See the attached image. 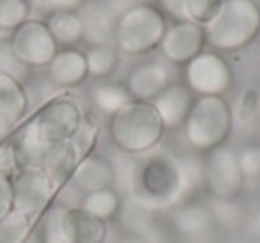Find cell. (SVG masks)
I'll use <instances>...</instances> for the list:
<instances>
[{"label":"cell","instance_id":"obj_21","mask_svg":"<svg viewBox=\"0 0 260 243\" xmlns=\"http://www.w3.org/2000/svg\"><path fill=\"white\" fill-rule=\"evenodd\" d=\"M80 208H84V210L89 211L91 215H94V217L107 222V220H111V218H116L119 211H121V195H119L118 190H114V188L91 192V193H86Z\"/></svg>","mask_w":260,"mask_h":243},{"label":"cell","instance_id":"obj_27","mask_svg":"<svg viewBox=\"0 0 260 243\" xmlns=\"http://www.w3.org/2000/svg\"><path fill=\"white\" fill-rule=\"evenodd\" d=\"M223 0H185V18L207 27L219 13Z\"/></svg>","mask_w":260,"mask_h":243},{"label":"cell","instance_id":"obj_31","mask_svg":"<svg viewBox=\"0 0 260 243\" xmlns=\"http://www.w3.org/2000/svg\"><path fill=\"white\" fill-rule=\"evenodd\" d=\"M30 9H36L41 15H54L62 11H79L84 0H29Z\"/></svg>","mask_w":260,"mask_h":243},{"label":"cell","instance_id":"obj_22","mask_svg":"<svg viewBox=\"0 0 260 243\" xmlns=\"http://www.w3.org/2000/svg\"><path fill=\"white\" fill-rule=\"evenodd\" d=\"M91 101L100 112L114 115L119 108H123L128 101H132V96L125 86L102 84V86H94L91 89Z\"/></svg>","mask_w":260,"mask_h":243},{"label":"cell","instance_id":"obj_40","mask_svg":"<svg viewBox=\"0 0 260 243\" xmlns=\"http://www.w3.org/2000/svg\"><path fill=\"white\" fill-rule=\"evenodd\" d=\"M23 243H40V236H29Z\"/></svg>","mask_w":260,"mask_h":243},{"label":"cell","instance_id":"obj_29","mask_svg":"<svg viewBox=\"0 0 260 243\" xmlns=\"http://www.w3.org/2000/svg\"><path fill=\"white\" fill-rule=\"evenodd\" d=\"M244 179H260V144H249L237 154Z\"/></svg>","mask_w":260,"mask_h":243},{"label":"cell","instance_id":"obj_34","mask_svg":"<svg viewBox=\"0 0 260 243\" xmlns=\"http://www.w3.org/2000/svg\"><path fill=\"white\" fill-rule=\"evenodd\" d=\"M0 172H6V174H11V176L16 172L15 151H13V146L9 140L0 146Z\"/></svg>","mask_w":260,"mask_h":243},{"label":"cell","instance_id":"obj_13","mask_svg":"<svg viewBox=\"0 0 260 243\" xmlns=\"http://www.w3.org/2000/svg\"><path fill=\"white\" fill-rule=\"evenodd\" d=\"M62 227L72 243H105L107 222L91 215L80 206L62 208Z\"/></svg>","mask_w":260,"mask_h":243},{"label":"cell","instance_id":"obj_9","mask_svg":"<svg viewBox=\"0 0 260 243\" xmlns=\"http://www.w3.org/2000/svg\"><path fill=\"white\" fill-rule=\"evenodd\" d=\"M13 190L15 211L36 220L52 202L57 192V185L43 169L27 167L13 174Z\"/></svg>","mask_w":260,"mask_h":243},{"label":"cell","instance_id":"obj_23","mask_svg":"<svg viewBox=\"0 0 260 243\" xmlns=\"http://www.w3.org/2000/svg\"><path fill=\"white\" fill-rule=\"evenodd\" d=\"M86 62L87 75L93 76V78H105L118 68L119 55L116 47H112V45L91 47L86 52Z\"/></svg>","mask_w":260,"mask_h":243},{"label":"cell","instance_id":"obj_10","mask_svg":"<svg viewBox=\"0 0 260 243\" xmlns=\"http://www.w3.org/2000/svg\"><path fill=\"white\" fill-rule=\"evenodd\" d=\"M244 181L237 154L230 147H217L203 160V185L214 199H237Z\"/></svg>","mask_w":260,"mask_h":243},{"label":"cell","instance_id":"obj_1","mask_svg":"<svg viewBox=\"0 0 260 243\" xmlns=\"http://www.w3.org/2000/svg\"><path fill=\"white\" fill-rule=\"evenodd\" d=\"M84 123L82 107L73 98L55 96L43 103L9 139L15 151L16 171L27 167L41 169L48 151L75 140Z\"/></svg>","mask_w":260,"mask_h":243},{"label":"cell","instance_id":"obj_3","mask_svg":"<svg viewBox=\"0 0 260 243\" xmlns=\"http://www.w3.org/2000/svg\"><path fill=\"white\" fill-rule=\"evenodd\" d=\"M111 139L121 153L138 156L159 146L164 137L162 119L150 101L132 100L111 117Z\"/></svg>","mask_w":260,"mask_h":243},{"label":"cell","instance_id":"obj_30","mask_svg":"<svg viewBox=\"0 0 260 243\" xmlns=\"http://www.w3.org/2000/svg\"><path fill=\"white\" fill-rule=\"evenodd\" d=\"M0 73L13 76V78L20 80V82H23L27 78V75H29V68L23 66L16 59V55L13 54L9 43L0 45Z\"/></svg>","mask_w":260,"mask_h":243},{"label":"cell","instance_id":"obj_26","mask_svg":"<svg viewBox=\"0 0 260 243\" xmlns=\"http://www.w3.org/2000/svg\"><path fill=\"white\" fill-rule=\"evenodd\" d=\"M40 243H72L62 227V208L54 206L45 215L40 232Z\"/></svg>","mask_w":260,"mask_h":243},{"label":"cell","instance_id":"obj_24","mask_svg":"<svg viewBox=\"0 0 260 243\" xmlns=\"http://www.w3.org/2000/svg\"><path fill=\"white\" fill-rule=\"evenodd\" d=\"M34 218L13 210L9 217L0 222V243H23L30 236Z\"/></svg>","mask_w":260,"mask_h":243},{"label":"cell","instance_id":"obj_5","mask_svg":"<svg viewBox=\"0 0 260 243\" xmlns=\"http://www.w3.org/2000/svg\"><path fill=\"white\" fill-rule=\"evenodd\" d=\"M234 130V112L224 96H198L184 123L189 146L198 153H212L226 144Z\"/></svg>","mask_w":260,"mask_h":243},{"label":"cell","instance_id":"obj_17","mask_svg":"<svg viewBox=\"0 0 260 243\" xmlns=\"http://www.w3.org/2000/svg\"><path fill=\"white\" fill-rule=\"evenodd\" d=\"M192 93L187 86L180 84H171L159 98L152 101L155 110L159 112L162 125L166 130H175L184 126L189 110L192 107Z\"/></svg>","mask_w":260,"mask_h":243},{"label":"cell","instance_id":"obj_38","mask_svg":"<svg viewBox=\"0 0 260 243\" xmlns=\"http://www.w3.org/2000/svg\"><path fill=\"white\" fill-rule=\"evenodd\" d=\"M119 243H148V239H145L143 236H126V238H123Z\"/></svg>","mask_w":260,"mask_h":243},{"label":"cell","instance_id":"obj_7","mask_svg":"<svg viewBox=\"0 0 260 243\" xmlns=\"http://www.w3.org/2000/svg\"><path fill=\"white\" fill-rule=\"evenodd\" d=\"M9 47L16 59L29 69L48 68L59 52L57 41L43 20H27L13 30Z\"/></svg>","mask_w":260,"mask_h":243},{"label":"cell","instance_id":"obj_20","mask_svg":"<svg viewBox=\"0 0 260 243\" xmlns=\"http://www.w3.org/2000/svg\"><path fill=\"white\" fill-rule=\"evenodd\" d=\"M45 23H47L48 30L52 32V36L57 41L59 47L72 48L73 45L82 41L84 37L82 20H80L77 11L54 13V15L47 16Z\"/></svg>","mask_w":260,"mask_h":243},{"label":"cell","instance_id":"obj_2","mask_svg":"<svg viewBox=\"0 0 260 243\" xmlns=\"http://www.w3.org/2000/svg\"><path fill=\"white\" fill-rule=\"evenodd\" d=\"M128 190L145 208L175 206L187 195L180 158L157 153L136 161Z\"/></svg>","mask_w":260,"mask_h":243},{"label":"cell","instance_id":"obj_6","mask_svg":"<svg viewBox=\"0 0 260 243\" xmlns=\"http://www.w3.org/2000/svg\"><path fill=\"white\" fill-rule=\"evenodd\" d=\"M166 30L168 20L162 9L136 4L116 18L114 47L128 55H146L159 48Z\"/></svg>","mask_w":260,"mask_h":243},{"label":"cell","instance_id":"obj_35","mask_svg":"<svg viewBox=\"0 0 260 243\" xmlns=\"http://www.w3.org/2000/svg\"><path fill=\"white\" fill-rule=\"evenodd\" d=\"M162 6V13H168L173 16L175 22H182L185 18V0H160Z\"/></svg>","mask_w":260,"mask_h":243},{"label":"cell","instance_id":"obj_39","mask_svg":"<svg viewBox=\"0 0 260 243\" xmlns=\"http://www.w3.org/2000/svg\"><path fill=\"white\" fill-rule=\"evenodd\" d=\"M139 4H146V6H159L160 4V0H139Z\"/></svg>","mask_w":260,"mask_h":243},{"label":"cell","instance_id":"obj_4","mask_svg":"<svg viewBox=\"0 0 260 243\" xmlns=\"http://www.w3.org/2000/svg\"><path fill=\"white\" fill-rule=\"evenodd\" d=\"M207 45L217 52H239L260 34V4L256 0H223L217 16L205 27Z\"/></svg>","mask_w":260,"mask_h":243},{"label":"cell","instance_id":"obj_36","mask_svg":"<svg viewBox=\"0 0 260 243\" xmlns=\"http://www.w3.org/2000/svg\"><path fill=\"white\" fill-rule=\"evenodd\" d=\"M13 132H15V128H13L11 125H8L6 121H2V119H0V146H2V144H6L9 139H11Z\"/></svg>","mask_w":260,"mask_h":243},{"label":"cell","instance_id":"obj_11","mask_svg":"<svg viewBox=\"0 0 260 243\" xmlns=\"http://www.w3.org/2000/svg\"><path fill=\"white\" fill-rule=\"evenodd\" d=\"M205 27L189 22V20H182V22H175L171 27H168L159 45V50L170 64L187 66L192 59L205 52Z\"/></svg>","mask_w":260,"mask_h":243},{"label":"cell","instance_id":"obj_15","mask_svg":"<svg viewBox=\"0 0 260 243\" xmlns=\"http://www.w3.org/2000/svg\"><path fill=\"white\" fill-rule=\"evenodd\" d=\"M47 69L50 82L57 87H62V89L80 86L89 76L87 75L86 54L73 47L59 50Z\"/></svg>","mask_w":260,"mask_h":243},{"label":"cell","instance_id":"obj_33","mask_svg":"<svg viewBox=\"0 0 260 243\" xmlns=\"http://www.w3.org/2000/svg\"><path fill=\"white\" fill-rule=\"evenodd\" d=\"M258 101H260L258 91H255V89L244 91L237 105L239 119H241V121H248L253 115H256V112H258Z\"/></svg>","mask_w":260,"mask_h":243},{"label":"cell","instance_id":"obj_8","mask_svg":"<svg viewBox=\"0 0 260 243\" xmlns=\"http://www.w3.org/2000/svg\"><path fill=\"white\" fill-rule=\"evenodd\" d=\"M185 86L198 96H224L234 86V71L223 55L203 52L185 66Z\"/></svg>","mask_w":260,"mask_h":243},{"label":"cell","instance_id":"obj_25","mask_svg":"<svg viewBox=\"0 0 260 243\" xmlns=\"http://www.w3.org/2000/svg\"><path fill=\"white\" fill-rule=\"evenodd\" d=\"M29 0H0V30H15L29 20Z\"/></svg>","mask_w":260,"mask_h":243},{"label":"cell","instance_id":"obj_41","mask_svg":"<svg viewBox=\"0 0 260 243\" xmlns=\"http://www.w3.org/2000/svg\"><path fill=\"white\" fill-rule=\"evenodd\" d=\"M256 115H258V119H260V101H258V112H256Z\"/></svg>","mask_w":260,"mask_h":243},{"label":"cell","instance_id":"obj_16","mask_svg":"<svg viewBox=\"0 0 260 243\" xmlns=\"http://www.w3.org/2000/svg\"><path fill=\"white\" fill-rule=\"evenodd\" d=\"M79 16L82 20L84 37L91 47H104V45L114 43V23L116 18L104 4L91 2V4L80 6Z\"/></svg>","mask_w":260,"mask_h":243},{"label":"cell","instance_id":"obj_12","mask_svg":"<svg viewBox=\"0 0 260 243\" xmlns=\"http://www.w3.org/2000/svg\"><path fill=\"white\" fill-rule=\"evenodd\" d=\"M171 86V69L166 62L152 61L139 64L126 76V91L132 100L150 101L159 98Z\"/></svg>","mask_w":260,"mask_h":243},{"label":"cell","instance_id":"obj_32","mask_svg":"<svg viewBox=\"0 0 260 243\" xmlns=\"http://www.w3.org/2000/svg\"><path fill=\"white\" fill-rule=\"evenodd\" d=\"M15 210V190H13V176L0 172V222Z\"/></svg>","mask_w":260,"mask_h":243},{"label":"cell","instance_id":"obj_14","mask_svg":"<svg viewBox=\"0 0 260 243\" xmlns=\"http://www.w3.org/2000/svg\"><path fill=\"white\" fill-rule=\"evenodd\" d=\"M72 183L84 193L98 192V190L114 188L116 172L111 160L98 154L89 153L79 161L72 174Z\"/></svg>","mask_w":260,"mask_h":243},{"label":"cell","instance_id":"obj_18","mask_svg":"<svg viewBox=\"0 0 260 243\" xmlns=\"http://www.w3.org/2000/svg\"><path fill=\"white\" fill-rule=\"evenodd\" d=\"M29 94L23 82L0 73V119L15 128L27 115Z\"/></svg>","mask_w":260,"mask_h":243},{"label":"cell","instance_id":"obj_37","mask_svg":"<svg viewBox=\"0 0 260 243\" xmlns=\"http://www.w3.org/2000/svg\"><path fill=\"white\" fill-rule=\"evenodd\" d=\"M249 222H251V229L253 232L260 234V210H255L251 215H249Z\"/></svg>","mask_w":260,"mask_h":243},{"label":"cell","instance_id":"obj_19","mask_svg":"<svg viewBox=\"0 0 260 243\" xmlns=\"http://www.w3.org/2000/svg\"><path fill=\"white\" fill-rule=\"evenodd\" d=\"M214 215L205 204H185L173 215V227L187 239H200L210 234L214 229Z\"/></svg>","mask_w":260,"mask_h":243},{"label":"cell","instance_id":"obj_28","mask_svg":"<svg viewBox=\"0 0 260 243\" xmlns=\"http://www.w3.org/2000/svg\"><path fill=\"white\" fill-rule=\"evenodd\" d=\"M210 211L214 215V220L224 227H235L244 218V211L237 199H214V206H210Z\"/></svg>","mask_w":260,"mask_h":243}]
</instances>
